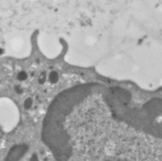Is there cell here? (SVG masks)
Listing matches in <instances>:
<instances>
[{"instance_id": "1", "label": "cell", "mask_w": 162, "mask_h": 161, "mask_svg": "<svg viewBox=\"0 0 162 161\" xmlns=\"http://www.w3.org/2000/svg\"><path fill=\"white\" fill-rule=\"evenodd\" d=\"M42 139L56 161H162V125L127 90L97 83L53 99Z\"/></svg>"}]
</instances>
